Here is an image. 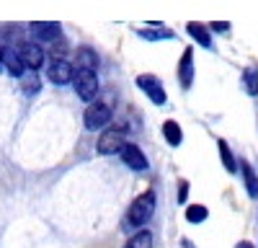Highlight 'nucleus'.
Segmentation results:
<instances>
[{"mask_svg":"<svg viewBox=\"0 0 258 248\" xmlns=\"http://www.w3.org/2000/svg\"><path fill=\"white\" fill-rule=\"evenodd\" d=\"M155 212V192H145L140 194L132 204H129V212L124 220V230H140L145 222H150Z\"/></svg>","mask_w":258,"mask_h":248,"instance_id":"nucleus-1","label":"nucleus"},{"mask_svg":"<svg viewBox=\"0 0 258 248\" xmlns=\"http://www.w3.org/2000/svg\"><path fill=\"white\" fill-rule=\"evenodd\" d=\"M73 86H75L78 98L88 101V103H91V101H96V96H98V91H101V83H98L96 70H85V68L75 70V80H73Z\"/></svg>","mask_w":258,"mask_h":248,"instance_id":"nucleus-2","label":"nucleus"},{"mask_svg":"<svg viewBox=\"0 0 258 248\" xmlns=\"http://www.w3.org/2000/svg\"><path fill=\"white\" fill-rule=\"evenodd\" d=\"M83 121L88 130H103L106 124L111 121V106L103 101H91L85 114H83Z\"/></svg>","mask_w":258,"mask_h":248,"instance_id":"nucleus-3","label":"nucleus"},{"mask_svg":"<svg viewBox=\"0 0 258 248\" xmlns=\"http://www.w3.org/2000/svg\"><path fill=\"white\" fill-rule=\"evenodd\" d=\"M47 78L54 86H68V83L75 80V65H70L64 57H52L47 65Z\"/></svg>","mask_w":258,"mask_h":248,"instance_id":"nucleus-4","label":"nucleus"},{"mask_svg":"<svg viewBox=\"0 0 258 248\" xmlns=\"http://www.w3.org/2000/svg\"><path fill=\"white\" fill-rule=\"evenodd\" d=\"M126 145V132L114 127V130H103L101 137H98V153L101 155H114V153H121Z\"/></svg>","mask_w":258,"mask_h":248,"instance_id":"nucleus-5","label":"nucleus"},{"mask_svg":"<svg viewBox=\"0 0 258 248\" xmlns=\"http://www.w3.org/2000/svg\"><path fill=\"white\" fill-rule=\"evenodd\" d=\"M137 88H140L150 101H153L155 106H163V103L168 101L163 83H160V78H155V75H137Z\"/></svg>","mask_w":258,"mask_h":248,"instance_id":"nucleus-6","label":"nucleus"},{"mask_svg":"<svg viewBox=\"0 0 258 248\" xmlns=\"http://www.w3.org/2000/svg\"><path fill=\"white\" fill-rule=\"evenodd\" d=\"M0 62H3V65L8 68V73L11 75H24L29 68H26V62H24V57H21V49H16V47H3L0 49Z\"/></svg>","mask_w":258,"mask_h":248,"instance_id":"nucleus-7","label":"nucleus"},{"mask_svg":"<svg viewBox=\"0 0 258 248\" xmlns=\"http://www.w3.org/2000/svg\"><path fill=\"white\" fill-rule=\"evenodd\" d=\"M29 34L36 41H54V39H59L62 29L57 21H36V24H29Z\"/></svg>","mask_w":258,"mask_h":248,"instance_id":"nucleus-8","label":"nucleus"},{"mask_svg":"<svg viewBox=\"0 0 258 248\" xmlns=\"http://www.w3.org/2000/svg\"><path fill=\"white\" fill-rule=\"evenodd\" d=\"M178 83L183 91H188L194 86V49L191 47H186L178 59Z\"/></svg>","mask_w":258,"mask_h":248,"instance_id":"nucleus-9","label":"nucleus"},{"mask_svg":"<svg viewBox=\"0 0 258 248\" xmlns=\"http://www.w3.org/2000/svg\"><path fill=\"white\" fill-rule=\"evenodd\" d=\"M119 155H121V160H124L132 171H147V168H150V163H147L145 153L137 148V145H132V142H126L124 150H121Z\"/></svg>","mask_w":258,"mask_h":248,"instance_id":"nucleus-10","label":"nucleus"},{"mask_svg":"<svg viewBox=\"0 0 258 248\" xmlns=\"http://www.w3.org/2000/svg\"><path fill=\"white\" fill-rule=\"evenodd\" d=\"M18 49H21V57H24L29 70H39L41 65H44V49H41V47L31 44V41H24Z\"/></svg>","mask_w":258,"mask_h":248,"instance_id":"nucleus-11","label":"nucleus"},{"mask_svg":"<svg viewBox=\"0 0 258 248\" xmlns=\"http://www.w3.org/2000/svg\"><path fill=\"white\" fill-rule=\"evenodd\" d=\"M186 29H188L191 39L197 41V44H202L204 49H214V47H212V36H209V29H207L204 24H199V21H191V24H186Z\"/></svg>","mask_w":258,"mask_h":248,"instance_id":"nucleus-12","label":"nucleus"},{"mask_svg":"<svg viewBox=\"0 0 258 248\" xmlns=\"http://www.w3.org/2000/svg\"><path fill=\"white\" fill-rule=\"evenodd\" d=\"M163 137H165V142L170 145V148H178V145L183 142L181 124L173 121V119H165V121H163Z\"/></svg>","mask_w":258,"mask_h":248,"instance_id":"nucleus-13","label":"nucleus"},{"mask_svg":"<svg viewBox=\"0 0 258 248\" xmlns=\"http://www.w3.org/2000/svg\"><path fill=\"white\" fill-rule=\"evenodd\" d=\"M75 68H85V70H96L98 68V54L91 49V47H78V54H75Z\"/></svg>","mask_w":258,"mask_h":248,"instance_id":"nucleus-14","label":"nucleus"},{"mask_svg":"<svg viewBox=\"0 0 258 248\" xmlns=\"http://www.w3.org/2000/svg\"><path fill=\"white\" fill-rule=\"evenodd\" d=\"M240 171H243V178H245V192H248V197L258 199V176H255V171H253V165H250L248 160H243V163H240Z\"/></svg>","mask_w":258,"mask_h":248,"instance_id":"nucleus-15","label":"nucleus"},{"mask_svg":"<svg viewBox=\"0 0 258 248\" xmlns=\"http://www.w3.org/2000/svg\"><path fill=\"white\" fill-rule=\"evenodd\" d=\"M217 150H220V160H222V165H225V171H227V173H238V160H235L230 145H227L225 140H220V142H217Z\"/></svg>","mask_w":258,"mask_h":248,"instance_id":"nucleus-16","label":"nucleus"},{"mask_svg":"<svg viewBox=\"0 0 258 248\" xmlns=\"http://www.w3.org/2000/svg\"><path fill=\"white\" fill-rule=\"evenodd\" d=\"M21 88H24V93H26V96L39 93V88H41V83H39V73H36V70H26L24 75H21Z\"/></svg>","mask_w":258,"mask_h":248,"instance_id":"nucleus-17","label":"nucleus"},{"mask_svg":"<svg viewBox=\"0 0 258 248\" xmlns=\"http://www.w3.org/2000/svg\"><path fill=\"white\" fill-rule=\"evenodd\" d=\"M150 26H155V29H153V31L137 29L135 34L142 36V39H150V41H158V39H173V31H170V29H163V24H150Z\"/></svg>","mask_w":258,"mask_h":248,"instance_id":"nucleus-18","label":"nucleus"},{"mask_svg":"<svg viewBox=\"0 0 258 248\" xmlns=\"http://www.w3.org/2000/svg\"><path fill=\"white\" fill-rule=\"evenodd\" d=\"M243 88H245L248 96H258V68L243 70Z\"/></svg>","mask_w":258,"mask_h":248,"instance_id":"nucleus-19","label":"nucleus"},{"mask_svg":"<svg viewBox=\"0 0 258 248\" xmlns=\"http://www.w3.org/2000/svg\"><path fill=\"white\" fill-rule=\"evenodd\" d=\"M124 248H153V233L150 230H137L132 238L126 240Z\"/></svg>","mask_w":258,"mask_h":248,"instance_id":"nucleus-20","label":"nucleus"},{"mask_svg":"<svg viewBox=\"0 0 258 248\" xmlns=\"http://www.w3.org/2000/svg\"><path fill=\"white\" fill-rule=\"evenodd\" d=\"M207 217H209V210H207L204 204H191L188 210H186V220L194 222V225H197V222H204Z\"/></svg>","mask_w":258,"mask_h":248,"instance_id":"nucleus-21","label":"nucleus"},{"mask_svg":"<svg viewBox=\"0 0 258 248\" xmlns=\"http://www.w3.org/2000/svg\"><path fill=\"white\" fill-rule=\"evenodd\" d=\"M209 26H212V31L225 34V31H230V21H214V24H209Z\"/></svg>","mask_w":258,"mask_h":248,"instance_id":"nucleus-22","label":"nucleus"},{"mask_svg":"<svg viewBox=\"0 0 258 248\" xmlns=\"http://www.w3.org/2000/svg\"><path fill=\"white\" fill-rule=\"evenodd\" d=\"M186 197H188V181H181L178 183V202H186Z\"/></svg>","mask_w":258,"mask_h":248,"instance_id":"nucleus-23","label":"nucleus"},{"mask_svg":"<svg viewBox=\"0 0 258 248\" xmlns=\"http://www.w3.org/2000/svg\"><path fill=\"white\" fill-rule=\"evenodd\" d=\"M235 248H255V245H253V243H248V240H240V243L235 245Z\"/></svg>","mask_w":258,"mask_h":248,"instance_id":"nucleus-24","label":"nucleus"},{"mask_svg":"<svg viewBox=\"0 0 258 248\" xmlns=\"http://www.w3.org/2000/svg\"><path fill=\"white\" fill-rule=\"evenodd\" d=\"M181 245H183V248H194V243H191V240H181Z\"/></svg>","mask_w":258,"mask_h":248,"instance_id":"nucleus-25","label":"nucleus"}]
</instances>
